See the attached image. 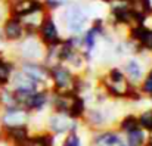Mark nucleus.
<instances>
[{
	"label": "nucleus",
	"instance_id": "423d86ee",
	"mask_svg": "<svg viewBox=\"0 0 152 146\" xmlns=\"http://www.w3.org/2000/svg\"><path fill=\"white\" fill-rule=\"evenodd\" d=\"M34 115L24 108L13 106L0 109V126L3 127H16V126H31Z\"/></svg>",
	"mask_w": 152,
	"mask_h": 146
},
{
	"label": "nucleus",
	"instance_id": "cd10ccee",
	"mask_svg": "<svg viewBox=\"0 0 152 146\" xmlns=\"http://www.w3.org/2000/svg\"><path fill=\"white\" fill-rule=\"evenodd\" d=\"M0 146H10V145H7V143H4L3 140H0Z\"/></svg>",
	"mask_w": 152,
	"mask_h": 146
},
{
	"label": "nucleus",
	"instance_id": "bb28decb",
	"mask_svg": "<svg viewBox=\"0 0 152 146\" xmlns=\"http://www.w3.org/2000/svg\"><path fill=\"white\" fill-rule=\"evenodd\" d=\"M117 1H120V3H130V4H132V3H134L136 0H117Z\"/></svg>",
	"mask_w": 152,
	"mask_h": 146
},
{
	"label": "nucleus",
	"instance_id": "c756f323",
	"mask_svg": "<svg viewBox=\"0 0 152 146\" xmlns=\"http://www.w3.org/2000/svg\"><path fill=\"white\" fill-rule=\"evenodd\" d=\"M0 133H1V126H0Z\"/></svg>",
	"mask_w": 152,
	"mask_h": 146
},
{
	"label": "nucleus",
	"instance_id": "4be33fe9",
	"mask_svg": "<svg viewBox=\"0 0 152 146\" xmlns=\"http://www.w3.org/2000/svg\"><path fill=\"white\" fill-rule=\"evenodd\" d=\"M123 137H124V142L129 146H145L146 142H148L149 134L139 127V128H136V130H133L130 133L123 134Z\"/></svg>",
	"mask_w": 152,
	"mask_h": 146
},
{
	"label": "nucleus",
	"instance_id": "f3484780",
	"mask_svg": "<svg viewBox=\"0 0 152 146\" xmlns=\"http://www.w3.org/2000/svg\"><path fill=\"white\" fill-rule=\"evenodd\" d=\"M15 69H16V62L12 58H7L1 50L0 52V89L9 86Z\"/></svg>",
	"mask_w": 152,
	"mask_h": 146
},
{
	"label": "nucleus",
	"instance_id": "6ab92c4d",
	"mask_svg": "<svg viewBox=\"0 0 152 146\" xmlns=\"http://www.w3.org/2000/svg\"><path fill=\"white\" fill-rule=\"evenodd\" d=\"M56 136L48 130H36L31 133V146H55Z\"/></svg>",
	"mask_w": 152,
	"mask_h": 146
},
{
	"label": "nucleus",
	"instance_id": "6e6552de",
	"mask_svg": "<svg viewBox=\"0 0 152 146\" xmlns=\"http://www.w3.org/2000/svg\"><path fill=\"white\" fill-rule=\"evenodd\" d=\"M109 123H112V118L109 115V109L105 106H96V108H87L86 115L81 121V124H86L92 131L111 128Z\"/></svg>",
	"mask_w": 152,
	"mask_h": 146
},
{
	"label": "nucleus",
	"instance_id": "39448f33",
	"mask_svg": "<svg viewBox=\"0 0 152 146\" xmlns=\"http://www.w3.org/2000/svg\"><path fill=\"white\" fill-rule=\"evenodd\" d=\"M46 47L40 43L37 36H27L24 40L18 43V58L15 62L31 61V62H43Z\"/></svg>",
	"mask_w": 152,
	"mask_h": 146
},
{
	"label": "nucleus",
	"instance_id": "0eeeda50",
	"mask_svg": "<svg viewBox=\"0 0 152 146\" xmlns=\"http://www.w3.org/2000/svg\"><path fill=\"white\" fill-rule=\"evenodd\" d=\"M31 126L3 127L0 133V140L10 146H31Z\"/></svg>",
	"mask_w": 152,
	"mask_h": 146
},
{
	"label": "nucleus",
	"instance_id": "4468645a",
	"mask_svg": "<svg viewBox=\"0 0 152 146\" xmlns=\"http://www.w3.org/2000/svg\"><path fill=\"white\" fill-rule=\"evenodd\" d=\"M123 69V72L126 74V77L129 78V81L132 84H136L139 86V83L142 81L143 75H145V68H143V64L139 58L133 56V58H129L124 61V64L120 66Z\"/></svg>",
	"mask_w": 152,
	"mask_h": 146
},
{
	"label": "nucleus",
	"instance_id": "20e7f679",
	"mask_svg": "<svg viewBox=\"0 0 152 146\" xmlns=\"http://www.w3.org/2000/svg\"><path fill=\"white\" fill-rule=\"evenodd\" d=\"M16 68L21 69L25 75H28L40 89L50 90V71L45 62L22 61V62H16Z\"/></svg>",
	"mask_w": 152,
	"mask_h": 146
},
{
	"label": "nucleus",
	"instance_id": "9b49d317",
	"mask_svg": "<svg viewBox=\"0 0 152 146\" xmlns=\"http://www.w3.org/2000/svg\"><path fill=\"white\" fill-rule=\"evenodd\" d=\"M45 9L42 0H12L9 4V16L24 19L33 13L45 12Z\"/></svg>",
	"mask_w": 152,
	"mask_h": 146
},
{
	"label": "nucleus",
	"instance_id": "f03ea898",
	"mask_svg": "<svg viewBox=\"0 0 152 146\" xmlns=\"http://www.w3.org/2000/svg\"><path fill=\"white\" fill-rule=\"evenodd\" d=\"M50 71V90L56 93L65 95H78L77 93V81L78 75L74 74L64 64H55L49 66Z\"/></svg>",
	"mask_w": 152,
	"mask_h": 146
},
{
	"label": "nucleus",
	"instance_id": "f8f14e48",
	"mask_svg": "<svg viewBox=\"0 0 152 146\" xmlns=\"http://www.w3.org/2000/svg\"><path fill=\"white\" fill-rule=\"evenodd\" d=\"M65 25L68 28V31L71 33V36H78L83 33L84 25L87 22V18L84 15V12L78 7V6H71L66 13H65Z\"/></svg>",
	"mask_w": 152,
	"mask_h": 146
},
{
	"label": "nucleus",
	"instance_id": "dca6fc26",
	"mask_svg": "<svg viewBox=\"0 0 152 146\" xmlns=\"http://www.w3.org/2000/svg\"><path fill=\"white\" fill-rule=\"evenodd\" d=\"M9 87L13 89V90H18V92H37V90H40V87L28 75H25L18 68L15 69V72L12 75V80L9 83Z\"/></svg>",
	"mask_w": 152,
	"mask_h": 146
},
{
	"label": "nucleus",
	"instance_id": "b1692460",
	"mask_svg": "<svg viewBox=\"0 0 152 146\" xmlns=\"http://www.w3.org/2000/svg\"><path fill=\"white\" fill-rule=\"evenodd\" d=\"M139 89L142 92V95L145 97H151L152 96V66L145 72L142 81L139 83Z\"/></svg>",
	"mask_w": 152,
	"mask_h": 146
},
{
	"label": "nucleus",
	"instance_id": "ddd939ff",
	"mask_svg": "<svg viewBox=\"0 0 152 146\" xmlns=\"http://www.w3.org/2000/svg\"><path fill=\"white\" fill-rule=\"evenodd\" d=\"M123 140L124 137L117 128H105L93 131L90 143L92 146H118Z\"/></svg>",
	"mask_w": 152,
	"mask_h": 146
},
{
	"label": "nucleus",
	"instance_id": "2eb2a0df",
	"mask_svg": "<svg viewBox=\"0 0 152 146\" xmlns=\"http://www.w3.org/2000/svg\"><path fill=\"white\" fill-rule=\"evenodd\" d=\"M133 12L134 7L130 3H115L111 9L114 22L118 25H133Z\"/></svg>",
	"mask_w": 152,
	"mask_h": 146
},
{
	"label": "nucleus",
	"instance_id": "a211bd4d",
	"mask_svg": "<svg viewBox=\"0 0 152 146\" xmlns=\"http://www.w3.org/2000/svg\"><path fill=\"white\" fill-rule=\"evenodd\" d=\"M86 111H87V102H86V97L81 96V95H74L71 99V105L68 108V115L77 121H83L84 115H86Z\"/></svg>",
	"mask_w": 152,
	"mask_h": 146
},
{
	"label": "nucleus",
	"instance_id": "9d476101",
	"mask_svg": "<svg viewBox=\"0 0 152 146\" xmlns=\"http://www.w3.org/2000/svg\"><path fill=\"white\" fill-rule=\"evenodd\" d=\"M0 36H1V40H4L6 43H19L21 40H24L27 37V33H25V27L19 18L7 16L1 22Z\"/></svg>",
	"mask_w": 152,
	"mask_h": 146
},
{
	"label": "nucleus",
	"instance_id": "a878e982",
	"mask_svg": "<svg viewBox=\"0 0 152 146\" xmlns=\"http://www.w3.org/2000/svg\"><path fill=\"white\" fill-rule=\"evenodd\" d=\"M45 7H49V9H58L59 6L64 4V0H42Z\"/></svg>",
	"mask_w": 152,
	"mask_h": 146
},
{
	"label": "nucleus",
	"instance_id": "c85d7f7f",
	"mask_svg": "<svg viewBox=\"0 0 152 146\" xmlns=\"http://www.w3.org/2000/svg\"><path fill=\"white\" fill-rule=\"evenodd\" d=\"M149 99H151V103H152V96H151V97H149ZM151 108H152V106H151Z\"/></svg>",
	"mask_w": 152,
	"mask_h": 146
},
{
	"label": "nucleus",
	"instance_id": "7ed1b4c3",
	"mask_svg": "<svg viewBox=\"0 0 152 146\" xmlns=\"http://www.w3.org/2000/svg\"><path fill=\"white\" fill-rule=\"evenodd\" d=\"M81 123L71 118L68 114H61V112H50L46 118L45 130L55 136H65L71 131H77L80 128Z\"/></svg>",
	"mask_w": 152,
	"mask_h": 146
},
{
	"label": "nucleus",
	"instance_id": "412c9836",
	"mask_svg": "<svg viewBox=\"0 0 152 146\" xmlns=\"http://www.w3.org/2000/svg\"><path fill=\"white\" fill-rule=\"evenodd\" d=\"M139 128V123H137V114H126L123 115L118 121H117V130L121 134L130 133L133 130Z\"/></svg>",
	"mask_w": 152,
	"mask_h": 146
},
{
	"label": "nucleus",
	"instance_id": "f257e3e1",
	"mask_svg": "<svg viewBox=\"0 0 152 146\" xmlns=\"http://www.w3.org/2000/svg\"><path fill=\"white\" fill-rule=\"evenodd\" d=\"M133 86L134 84L129 81L120 66H111L99 78V89L108 96V99L114 100H127Z\"/></svg>",
	"mask_w": 152,
	"mask_h": 146
},
{
	"label": "nucleus",
	"instance_id": "aec40b11",
	"mask_svg": "<svg viewBox=\"0 0 152 146\" xmlns=\"http://www.w3.org/2000/svg\"><path fill=\"white\" fill-rule=\"evenodd\" d=\"M98 37H99V33H98L93 27H90V28L84 33V36L81 37V52H83L84 55H87V56L92 55V52L96 47Z\"/></svg>",
	"mask_w": 152,
	"mask_h": 146
},
{
	"label": "nucleus",
	"instance_id": "5701e85b",
	"mask_svg": "<svg viewBox=\"0 0 152 146\" xmlns=\"http://www.w3.org/2000/svg\"><path fill=\"white\" fill-rule=\"evenodd\" d=\"M137 123L142 130H145L148 134H152V108L143 109L137 114Z\"/></svg>",
	"mask_w": 152,
	"mask_h": 146
},
{
	"label": "nucleus",
	"instance_id": "1a4fd4ad",
	"mask_svg": "<svg viewBox=\"0 0 152 146\" xmlns=\"http://www.w3.org/2000/svg\"><path fill=\"white\" fill-rule=\"evenodd\" d=\"M36 36H37V39L40 40V43L45 47H50V46H55V45L62 42L59 28H58L55 19L50 15H45V18L42 19V22H40L39 28H37Z\"/></svg>",
	"mask_w": 152,
	"mask_h": 146
},
{
	"label": "nucleus",
	"instance_id": "393cba45",
	"mask_svg": "<svg viewBox=\"0 0 152 146\" xmlns=\"http://www.w3.org/2000/svg\"><path fill=\"white\" fill-rule=\"evenodd\" d=\"M61 146H83V139H81V134L78 133V130L65 134Z\"/></svg>",
	"mask_w": 152,
	"mask_h": 146
}]
</instances>
